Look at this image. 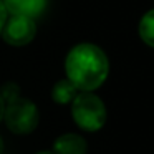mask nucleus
Returning a JSON list of instances; mask_svg holds the SVG:
<instances>
[{
  "instance_id": "1",
  "label": "nucleus",
  "mask_w": 154,
  "mask_h": 154,
  "mask_svg": "<svg viewBox=\"0 0 154 154\" xmlns=\"http://www.w3.org/2000/svg\"><path fill=\"white\" fill-rule=\"evenodd\" d=\"M66 78L78 91H93L104 83L109 61L104 51L93 43H80L70 50L65 60Z\"/></svg>"
},
{
  "instance_id": "2",
  "label": "nucleus",
  "mask_w": 154,
  "mask_h": 154,
  "mask_svg": "<svg viewBox=\"0 0 154 154\" xmlns=\"http://www.w3.org/2000/svg\"><path fill=\"white\" fill-rule=\"evenodd\" d=\"M71 114L78 128L90 133L101 129L106 123V108L91 91H83L75 96L71 101Z\"/></svg>"
},
{
  "instance_id": "3",
  "label": "nucleus",
  "mask_w": 154,
  "mask_h": 154,
  "mask_svg": "<svg viewBox=\"0 0 154 154\" xmlns=\"http://www.w3.org/2000/svg\"><path fill=\"white\" fill-rule=\"evenodd\" d=\"M38 109L25 98H12L5 104L4 119L7 128L15 134H28L38 124Z\"/></svg>"
},
{
  "instance_id": "4",
  "label": "nucleus",
  "mask_w": 154,
  "mask_h": 154,
  "mask_svg": "<svg viewBox=\"0 0 154 154\" xmlns=\"http://www.w3.org/2000/svg\"><path fill=\"white\" fill-rule=\"evenodd\" d=\"M2 37L8 45L14 47H23L28 45L37 35V25L35 20L25 15H12L7 18L4 28H2Z\"/></svg>"
},
{
  "instance_id": "5",
  "label": "nucleus",
  "mask_w": 154,
  "mask_h": 154,
  "mask_svg": "<svg viewBox=\"0 0 154 154\" xmlns=\"http://www.w3.org/2000/svg\"><path fill=\"white\" fill-rule=\"evenodd\" d=\"M8 14L25 15L30 18H37L43 12L47 0H2Z\"/></svg>"
},
{
  "instance_id": "6",
  "label": "nucleus",
  "mask_w": 154,
  "mask_h": 154,
  "mask_svg": "<svg viewBox=\"0 0 154 154\" xmlns=\"http://www.w3.org/2000/svg\"><path fill=\"white\" fill-rule=\"evenodd\" d=\"M53 154H86V141L80 134L65 133L55 141Z\"/></svg>"
},
{
  "instance_id": "7",
  "label": "nucleus",
  "mask_w": 154,
  "mask_h": 154,
  "mask_svg": "<svg viewBox=\"0 0 154 154\" xmlns=\"http://www.w3.org/2000/svg\"><path fill=\"white\" fill-rule=\"evenodd\" d=\"M78 94V88L71 83L70 80H60L57 85L53 86V91H51V98L53 101L60 104H66L70 101L75 100V96Z\"/></svg>"
},
{
  "instance_id": "8",
  "label": "nucleus",
  "mask_w": 154,
  "mask_h": 154,
  "mask_svg": "<svg viewBox=\"0 0 154 154\" xmlns=\"http://www.w3.org/2000/svg\"><path fill=\"white\" fill-rule=\"evenodd\" d=\"M139 37L146 45L154 48V8L143 15L139 22Z\"/></svg>"
},
{
  "instance_id": "9",
  "label": "nucleus",
  "mask_w": 154,
  "mask_h": 154,
  "mask_svg": "<svg viewBox=\"0 0 154 154\" xmlns=\"http://www.w3.org/2000/svg\"><path fill=\"white\" fill-rule=\"evenodd\" d=\"M7 18H8V12H7V8H5L4 2L0 0V32H2V28H4Z\"/></svg>"
},
{
  "instance_id": "10",
  "label": "nucleus",
  "mask_w": 154,
  "mask_h": 154,
  "mask_svg": "<svg viewBox=\"0 0 154 154\" xmlns=\"http://www.w3.org/2000/svg\"><path fill=\"white\" fill-rule=\"evenodd\" d=\"M4 111H5V101H4V98L0 96V121L4 119Z\"/></svg>"
},
{
  "instance_id": "11",
  "label": "nucleus",
  "mask_w": 154,
  "mask_h": 154,
  "mask_svg": "<svg viewBox=\"0 0 154 154\" xmlns=\"http://www.w3.org/2000/svg\"><path fill=\"white\" fill-rule=\"evenodd\" d=\"M2 149H4V143H2V139H0V154H2Z\"/></svg>"
},
{
  "instance_id": "12",
  "label": "nucleus",
  "mask_w": 154,
  "mask_h": 154,
  "mask_svg": "<svg viewBox=\"0 0 154 154\" xmlns=\"http://www.w3.org/2000/svg\"><path fill=\"white\" fill-rule=\"evenodd\" d=\"M37 154H53V152H48V151H42V152H37Z\"/></svg>"
}]
</instances>
